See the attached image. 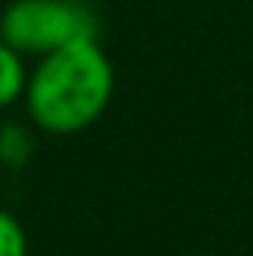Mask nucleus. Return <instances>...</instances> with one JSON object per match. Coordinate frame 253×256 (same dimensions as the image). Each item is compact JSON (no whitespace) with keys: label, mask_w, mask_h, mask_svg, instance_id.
Instances as JSON below:
<instances>
[{"label":"nucleus","mask_w":253,"mask_h":256,"mask_svg":"<svg viewBox=\"0 0 253 256\" xmlns=\"http://www.w3.org/2000/svg\"><path fill=\"white\" fill-rule=\"evenodd\" d=\"M114 98V65L98 39H82L39 58L26 82L30 120L46 133L72 136L104 117Z\"/></svg>","instance_id":"obj_1"},{"label":"nucleus","mask_w":253,"mask_h":256,"mask_svg":"<svg viewBox=\"0 0 253 256\" xmlns=\"http://www.w3.org/2000/svg\"><path fill=\"white\" fill-rule=\"evenodd\" d=\"M101 20L84 0H13L0 16V39L23 56H49L82 39H98Z\"/></svg>","instance_id":"obj_2"},{"label":"nucleus","mask_w":253,"mask_h":256,"mask_svg":"<svg viewBox=\"0 0 253 256\" xmlns=\"http://www.w3.org/2000/svg\"><path fill=\"white\" fill-rule=\"evenodd\" d=\"M26 82H30L26 56L0 39V110H4V107H13L20 98H23Z\"/></svg>","instance_id":"obj_3"},{"label":"nucleus","mask_w":253,"mask_h":256,"mask_svg":"<svg viewBox=\"0 0 253 256\" xmlns=\"http://www.w3.org/2000/svg\"><path fill=\"white\" fill-rule=\"evenodd\" d=\"M32 150H36V140L30 126H23L20 120L0 126V166L4 169H23L32 159Z\"/></svg>","instance_id":"obj_4"},{"label":"nucleus","mask_w":253,"mask_h":256,"mask_svg":"<svg viewBox=\"0 0 253 256\" xmlns=\"http://www.w3.org/2000/svg\"><path fill=\"white\" fill-rule=\"evenodd\" d=\"M0 256H30L26 227L4 208H0Z\"/></svg>","instance_id":"obj_5"}]
</instances>
